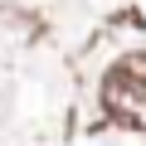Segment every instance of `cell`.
<instances>
[{
  "mask_svg": "<svg viewBox=\"0 0 146 146\" xmlns=\"http://www.w3.org/2000/svg\"><path fill=\"white\" fill-rule=\"evenodd\" d=\"M102 112L127 131H146V54H122L102 73Z\"/></svg>",
  "mask_w": 146,
  "mask_h": 146,
  "instance_id": "1",
  "label": "cell"
}]
</instances>
